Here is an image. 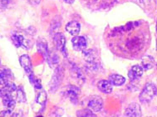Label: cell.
Listing matches in <instances>:
<instances>
[{
  "instance_id": "cell-17",
  "label": "cell",
  "mask_w": 157,
  "mask_h": 117,
  "mask_svg": "<svg viewBox=\"0 0 157 117\" xmlns=\"http://www.w3.org/2000/svg\"><path fill=\"white\" fill-rule=\"evenodd\" d=\"M143 71H144V69L141 66L136 65V66H132V69L128 72L129 78L131 79V81L136 80L142 76Z\"/></svg>"
},
{
  "instance_id": "cell-16",
  "label": "cell",
  "mask_w": 157,
  "mask_h": 117,
  "mask_svg": "<svg viewBox=\"0 0 157 117\" xmlns=\"http://www.w3.org/2000/svg\"><path fill=\"white\" fill-rule=\"evenodd\" d=\"M65 29L72 36H77L81 31V25L77 21H71L67 24Z\"/></svg>"
},
{
  "instance_id": "cell-6",
  "label": "cell",
  "mask_w": 157,
  "mask_h": 117,
  "mask_svg": "<svg viewBox=\"0 0 157 117\" xmlns=\"http://www.w3.org/2000/svg\"><path fill=\"white\" fill-rule=\"evenodd\" d=\"M87 108L94 113L99 112L103 108V100L99 96H93L89 99L87 102Z\"/></svg>"
},
{
  "instance_id": "cell-21",
  "label": "cell",
  "mask_w": 157,
  "mask_h": 117,
  "mask_svg": "<svg viewBox=\"0 0 157 117\" xmlns=\"http://www.w3.org/2000/svg\"><path fill=\"white\" fill-rule=\"evenodd\" d=\"M37 91L38 92L36 94V101H37V104H39V105L43 106L46 104V102H47V98H48L47 92L43 88L39 89Z\"/></svg>"
},
{
  "instance_id": "cell-5",
  "label": "cell",
  "mask_w": 157,
  "mask_h": 117,
  "mask_svg": "<svg viewBox=\"0 0 157 117\" xmlns=\"http://www.w3.org/2000/svg\"><path fill=\"white\" fill-rule=\"evenodd\" d=\"M63 79V70L60 67H57L55 70V72L52 77V80L49 84V89L52 92H54L57 91V89L59 88V86L62 84Z\"/></svg>"
},
{
  "instance_id": "cell-4",
  "label": "cell",
  "mask_w": 157,
  "mask_h": 117,
  "mask_svg": "<svg viewBox=\"0 0 157 117\" xmlns=\"http://www.w3.org/2000/svg\"><path fill=\"white\" fill-rule=\"evenodd\" d=\"M157 88L153 83H147L140 94V100L142 103H148L156 95Z\"/></svg>"
},
{
  "instance_id": "cell-11",
  "label": "cell",
  "mask_w": 157,
  "mask_h": 117,
  "mask_svg": "<svg viewBox=\"0 0 157 117\" xmlns=\"http://www.w3.org/2000/svg\"><path fill=\"white\" fill-rule=\"evenodd\" d=\"M80 92L81 90L78 86L69 85V86H67L65 94L71 100V102L76 103V101L77 100V98H78V96L80 94Z\"/></svg>"
},
{
  "instance_id": "cell-22",
  "label": "cell",
  "mask_w": 157,
  "mask_h": 117,
  "mask_svg": "<svg viewBox=\"0 0 157 117\" xmlns=\"http://www.w3.org/2000/svg\"><path fill=\"white\" fill-rule=\"evenodd\" d=\"M2 102H3V106H5L8 110H11V111L13 109H14L15 106H16V101L12 96L3 97Z\"/></svg>"
},
{
  "instance_id": "cell-19",
  "label": "cell",
  "mask_w": 157,
  "mask_h": 117,
  "mask_svg": "<svg viewBox=\"0 0 157 117\" xmlns=\"http://www.w3.org/2000/svg\"><path fill=\"white\" fill-rule=\"evenodd\" d=\"M109 81L113 86H122L123 84L126 82V78L121 75L112 74L109 77Z\"/></svg>"
},
{
  "instance_id": "cell-29",
  "label": "cell",
  "mask_w": 157,
  "mask_h": 117,
  "mask_svg": "<svg viewBox=\"0 0 157 117\" xmlns=\"http://www.w3.org/2000/svg\"><path fill=\"white\" fill-rule=\"evenodd\" d=\"M29 3H31L32 5H37V4H39V3L41 2V0H28Z\"/></svg>"
},
{
  "instance_id": "cell-9",
  "label": "cell",
  "mask_w": 157,
  "mask_h": 117,
  "mask_svg": "<svg viewBox=\"0 0 157 117\" xmlns=\"http://www.w3.org/2000/svg\"><path fill=\"white\" fill-rule=\"evenodd\" d=\"M126 117H141V109L137 103L130 104L126 109L125 112Z\"/></svg>"
},
{
  "instance_id": "cell-24",
  "label": "cell",
  "mask_w": 157,
  "mask_h": 117,
  "mask_svg": "<svg viewBox=\"0 0 157 117\" xmlns=\"http://www.w3.org/2000/svg\"><path fill=\"white\" fill-rule=\"evenodd\" d=\"M17 100L19 102H25L27 100V96H26L25 92H24V90H23V87L22 86H20L17 89Z\"/></svg>"
},
{
  "instance_id": "cell-26",
  "label": "cell",
  "mask_w": 157,
  "mask_h": 117,
  "mask_svg": "<svg viewBox=\"0 0 157 117\" xmlns=\"http://www.w3.org/2000/svg\"><path fill=\"white\" fill-rule=\"evenodd\" d=\"M0 116L1 117H14V114L13 113L11 110H6L3 111L0 113Z\"/></svg>"
},
{
  "instance_id": "cell-33",
  "label": "cell",
  "mask_w": 157,
  "mask_h": 117,
  "mask_svg": "<svg viewBox=\"0 0 157 117\" xmlns=\"http://www.w3.org/2000/svg\"><path fill=\"white\" fill-rule=\"evenodd\" d=\"M0 117H1V116H0Z\"/></svg>"
},
{
  "instance_id": "cell-8",
  "label": "cell",
  "mask_w": 157,
  "mask_h": 117,
  "mask_svg": "<svg viewBox=\"0 0 157 117\" xmlns=\"http://www.w3.org/2000/svg\"><path fill=\"white\" fill-rule=\"evenodd\" d=\"M71 44L76 51H84L87 46V41L82 36H75L71 39Z\"/></svg>"
},
{
  "instance_id": "cell-18",
  "label": "cell",
  "mask_w": 157,
  "mask_h": 117,
  "mask_svg": "<svg viewBox=\"0 0 157 117\" xmlns=\"http://www.w3.org/2000/svg\"><path fill=\"white\" fill-rule=\"evenodd\" d=\"M37 51L40 52V54L43 55V57H44L48 62H49L50 61V54H49L48 48V44L45 43L44 41H38L37 43Z\"/></svg>"
},
{
  "instance_id": "cell-7",
  "label": "cell",
  "mask_w": 157,
  "mask_h": 117,
  "mask_svg": "<svg viewBox=\"0 0 157 117\" xmlns=\"http://www.w3.org/2000/svg\"><path fill=\"white\" fill-rule=\"evenodd\" d=\"M53 43L58 50H60L63 54L67 56L66 51V37L63 32H57L53 36Z\"/></svg>"
},
{
  "instance_id": "cell-23",
  "label": "cell",
  "mask_w": 157,
  "mask_h": 117,
  "mask_svg": "<svg viewBox=\"0 0 157 117\" xmlns=\"http://www.w3.org/2000/svg\"><path fill=\"white\" fill-rule=\"evenodd\" d=\"M77 117H97V115L91 111L90 109L85 108L77 111Z\"/></svg>"
},
{
  "instance_id": "cell-31",
  "label": "cell",
  "mask_w": 157,
  "mask_h": 117,
  "mask_svg": "<svg viewBox=\"0 0 157 117\" xmlns=\"http://www.w3.org/2000/svg\"><path fill=\"white\" fill-rule=\"evenodd\" d=\"M37 117H43V116H42V115H38V116H37Z\"/></svg>"
},
{
  "instance_id": "cell-20",
  "label": "cell",
  "mask_w": 157,
  "mask_h": 117,
  "mask_svg": "<svg viewBox=\"0 0 157 117\" xmlns=\"http://www.w3.org/2000/svg\"><path fill=\"white\" fill-rule=\"evenodd\" d=\"M141 65H142L143 69H145V70H151L155 66L154 58L151 57V56H145V57H143L142 60H141Z\"/></svg>"
},
{
  "instance_id": "cell-28",
  "label": "cell",
  "mask_w": 157,
  "mask_h": 117,
  "mask_svg": "<svg viewBox=\"0 0 157 117\" xmlns=\"http://www.w3.org/2000/svg\"><path fill=\"white\" fill-rule=\"evenodd\" d=\"M9 0H0V7H6L9 4Z\"/></svg>"
},
{
  "instance_id": "cell-25",
  "label": "cell",
  "mask_w": 157,
  "mask_h": 117,
  "mask_svg": "<svg viewBox=\"0 0 157 117\" xmlns=\"http://www.w3.org/2000/svg\"><path fill=\"white\" fill-rule=\"evenodd\" d=\"M72 74L75 75L76 76V79L78 82H81V81H82V82H84V81H85V78L83 77V74L82 73V71H80V69H78L77 66H74L73 68H72Z\"/></svg>"
},
{
  "instance_id": "cell-13",
  "label": "cell",
  "mask_w": 157,
  "mask_h": 117,
  "mask_svg": "<svg viewBox=\"0 0 157 117\" xmlns=\"http://www.w3.org/2000/svg\"><path fill=\"white\" fill-rule=\"evenodd\" d=\"M12 42L13 43V45L17 47H20L23 46L25 48H29V44L27 43V40H26L23 35L17 33V32H13L11 36Z\"/></svg>"
},
{
  "instance_id": "cell-1",
  "label": "cell",
  "mask_w": 157,
  "mask_h": 117,
  "mask_svg": "<svg viewBox=\"0 0 157 117\" xmlns=\"http://www.w3.org/2000/svg\"><path fill=\"white\" fill-rule=\"evenodd\" d=\"M137 22L112 29L107 35V43L111 49H117L121 52L136 53L144 47L145 37L142 35H132V31Z\"/></svg>"
},
{
  "instance_id": "cell-10",
  "label": "cell",
  "mask_w": 157,
  "mask_h": 117,
  "mask_svg": "<svg viewBox=\"0 0 157 117\" xmlns=\"http://www.w3.org/2000/svg\"><path fill=\"white\" fill-rule=\"evenodd\" d=\"M19 62H20L21 66L24 69V71L27 73L28 76H29L33 72V67H32L31 58L28 54H23L19 57Z\"/></svg>"
},
{
  "instance_id": "cell-12",
  "label": "cell",
  "mask_w": 157,
  "mask_h": 117,
  "mask_svg": "<svg viewBox=\"0 0 157 117\" xmlns=\"http://www.w3.org/2000/svg\"><path fill=\"white\" fill-rule=\"evenodd\" d=\"M13 77V74L9 68L0 67V86H4L9 82H11Z\"/></svg>"
},
{
  "instance_id": "cell-27",
  "label": "cell",
  "mask_w": 157,
  "mask_h": 117,
  "mask_svg": "<svg viewBox=\"0 0 157 117\" xmlns=\"http://www.w3.org/2000/svg\"><path fill=\"white\" fill-rule=\"evenodd\" d=\"M138 4H140L141 7H146L150 3V0H136Z\"/></svg>"
},
{
  "instance_id": "cell-14",
  "label": "cell",
  "mask_w": 157,
  "mask_h": 117,
  "mask_svg": "<svg viewBox=\"0 0 157 117\" xmlns=\"http://www.w3.org/2000/svg\"><path fill=\"white\" fill-rule=\"evenodd\" d=\"M17 91V86L14 83L9 82L0 89V97L8 96H12V93Z\"/></svg>"
},
{
  "instance_id": "cell-32",
  "label": "cell",
  "mask_w": 157,
  "mask_h": 117,
  "mask_svg": "<svg viewBox=\"0 0 157 117\" xmlns=\"http://www.w3.org/2000/svg\"><path fill=\"white\" fill-rule=\"evenodd\" d=\"M156 30H157V23H156Z\"/></svg>"
},
{
  "instance_id": "cell-3",
  "label": "cell",
  "mask_w": 157,
  "mask_h": 117,
  "mask_svg": "<svg viewBox=\"0 0 157 117\" xmlns=\"http://www.w3.org/2000/svg\"><path fill=\"white\" fill-rule=\"evenodd\" d=\"M83 59L87 62V67L90 70H94L98 66L99 56L97 50L95 49H87L82 51Z\"/></svg>"
},
{
  "instance_id": "cell-15",
  "label": "cell",
  "mask_w": 157,
  "mask_h": 117,
  "mask_svg": "<svg viewBox=\"0 0 157 117\" xmlns=\"http://www.w3.org/2000/svg\"><path fill=\"white\" fill-rule=\"evenodd\" d=\"M112 85L109 80H101L97 83V88L99 89L101 92L104 94H110L113 90Z\"/></svg>"
},
{
  "instance_id": "cell-30",
  "label": "cell",
  "mask_w": 157,
  "mask_h": 117,
  "mask_svg": "<svg viewBox=\"0 0 157 117\" xmlns=\"http://www.w3.org/2000/svg\"><path fill=\"white\" fill-rule=\"evenodd\" d=\"M65 3H68V4H72V3H74V1L75 0H63Z\"/></svg>"
},
{
  "instance_id": "cell-2",
  "label": "cell",
  "mask_w": 157,
  "mask_h": 117,
  "mask_svg": "<svg viewBox=\"0 0 157 117\" xmlns=\"http://www.w3.org/2000/svg\"><path fill=\"white\" fill-rule=\"evenodd\" d=\"M86 8L92 11L107 10L112 8L121 0H81Z\"/></svg>"
}]
</instances>
